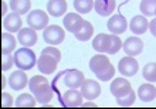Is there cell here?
I'll use <instances>...</instances> for the list:
<instances>
[{
  "mask_svg": "<svg viewBox=\"0 0 156 109\" xmlns=\"http://www.w3.org/2000/svg\"><path fill=\"white\" fill-rule=\"evenodd\" d=\"M30 91L34 93V97L40 104H47L53 98V88L50 85L48 79L43 75H34L29 81Z\"/></svg>",
  "mask_w": 156,
  "mask_h": 109,
  "instance_id": "obj_1",
  "label": "cell"
},
{
  "mask_svg": "<svg viewBox=\"0 0 156 109\" xmlns=\"http://www.w3.org/2000/svg\"><path fill=\"white\" fill-rule=\"evenodd\" d=\"M13 57H14V64H16V67L23 69V71L31 69L34 65L37 64L36 54H34L33 50H30V47H23V48L17 50Z\"/></svg>",
  "mask_w": 156,
  "mask_h": 109,
  "instance_id": "obj_2",
  "label": "cell"
},
{
  "mask_svg": "<svg viewBox=\"0 0 156 109\" xmlns=\"http://www.w3.org/2000/svg\"><path fill=\"white\" fill-rule=\"evenodd\" d=\"M43 37H44V41L50 45H58L64 41V30L60 26H48V27L44 28V33H43Z\"/></svg>",
  "mask_w": 156,
  "mask_h": 109,
  "instance_id": "obj_3",
  "label": "cell"
},
{
  "mask_svg": "<svg viewBox=\"0 0 156 109\" xmlns=\"http://www.w3.org/2000/svg\"><path fill=\"white\" fill-rule=\"evenodd\" d=\"M27 23L34 30H43L48 24V16L43 10H33L27 16Z\"/></svg>",
  "mask_w": 156,
  "mask_h": 109,
  "instance_id": "obj_4",
  "label": "cell"
},
{
  "mask_svg": "<svg viewBox=\"0 0 156 109\" xmlns=\"http://www.w3.org/2000/svg\"><path fill=\"white\" fill-rule=\"evenodd\" d=\"M81 93L85 99L94 101V99H97V98L99 97V93H101V86H99V84L97 81H94V79H85L81 85Z\"/></svg>",
  "mask_w": 156,
  "mask_h": 109,
  "instance_id": "obj_5",
  "label": "cell"
},
{
  "mask_svg": "<svg viewBox=\"0 0 156 109\" xmlns=\"http://www.w3.org/2000/svg\"><path fill=\"white\" fill-rule=\"evenodd\" d=\"M62 23H64V27H66L67 31L75 34V33H78L82 28L85 20L80 14H77V13H67Z\"/></svg>",
  "mask_w": 156,
  "mask_h": 109,
  "instance_id": "obj_6",
  "label": "cell"
},
{
  "mask_svg": "<svg viewBox=\"0 0 156 109\" xmlns=\"http://www.w3.org/2000/svg\"><path fill=\"white\" fill-rule=\"evenodd\" d=\"M138 68H139L138 61H136L133 57H129V55L122 58L118 64L119 72L122 74L123 77H132V75H135V74L138 72Z\"/></svg>",
  "mask_w": 156,
  "mask_h": 109,
  "instance_id": "obj_7",
  "label": "cell"
},
{
  "mask_svg": "<svg viewBox=\"0 0 156 109\" xmlns=\"http://www.w3.org/2000/svg\"><path fill=\"white\" fill-rule=\"evenodd\" d=\"M57 62L58 61L54 57L47 55V54H41V57L37 60V68L40 69L41 74L50 75V74H54V71L57 69Z\"/></svg>",
  "mask_w": 156,
  "mask_h": 109,
  "instance_id": "obj_8",
  "label": "cell"
},
{
  "mask_svg": "<svg viewBox=\"0 0 156 109\" xmlns=\"http://www.w3.org/2000/svg\"><path fill=\"white\" fill-rule=\"evenodd\" d=\"M122 47H123V51L126 53V55L136 57L142 53V50H144V41L140 40L139 37H129L122 44Z\"/></svg>",
  "mask_w": 156,
  "mask_h": 109,
  "instance_id": "obj_9",
  "label": "cell"
},
{
  "mask_svg": "<svg viewBox=\"0 0 156 109\" xmlns=\"http://www.w3.org/2000/svg\"><path fill=\"white\" fill-rule=\"evenodd\" d=\"M85 81V78H84V74L81 71H78V69H70V71H67L64 74V85L68 86V88H80L82 85V82Z\"/></svg>",
  "mask_w": 156,
  "mask_h": 109,
  "instance_id": "obj_10",
  "label": "cell"
},
{
  "mask_svg": "<svg viewBox=\"0 0 156 109\" xmlns=\"http://www.w3.org/2000/svg\"><path fill=\"white\" fill-rule=\"evenodd\" d=\"M82 93L81 91H77L75 88H70V91H66L62 93V104L68 108H77L82 105Z\"/></svg>",
  "mask_w": 156,
  "mask_h": 109,
  "instance_id": "obj_11",
  "label": "cell"
},
{
  "mask_svg": "<svg viewBox=\"0 0 156 109\" xmlns=\"http://www.w3.org/2000/svg\"><path fill=\"white\" fill-rule=\"evenodd\" d=\"M109 65H111L109 58L105 57L104 54H97V55H94L90 60V68H91V71H92L95 75L104 72L105 69L109 68Z\"/></svg>",
  "mask_w": 156,
  "mask_h": 109,
  "instance_id": "obj_12",
  "label": "cell"
},
{
  "mask_svg": "<svg viewBox=\"0 0 156 109\" xmlns=\"http://www.w3.org/2000/svg\"><path fill=\"white\" fill-rule=\"evenodd\" d=\"M107 27L112 34H122L128 27V21L122 14H115V16H112L108 20Z\"/></svg>",
  "mask_w": 156,
  "mask_h": 109,
  "instance_id": "obj_13",
  "label": "cell"
},
{
  "mask_svg": "<svg viewBox=\"0 0 156 109\" xmlns=\"http://www.w3.org/2000/svg\"><path fill=\"white\" fill-rule=\"evenodd\" d=\"M21 14L19 13L13 12L7 16H4V20H3V27L7 30L9 33H19L21 30V24H23V21H21Z\"/></svg>",
  "mask_w": 156,
  "mask_h": 109,
  "instance_id": "obj_14",
  "label": "cell"
},
{
  "mask_svg": "<svg viewBox=\"0 0 156 109\" xmlns=\"http://www.w3.org/2000/svg\"><path fill=\"white\" fill-rule=\"evenodd\" d=\"M111 44H112V34H98L92 40V47H94L95 51L98 53H108L109 48H111Z\"/></svg>",
  "mask_w": 156,
  "mask_h": 109,
  "instance_id": "obj_15",
  "label": "cell"
},
{
  "mask_svg": "<svg viewBox=\"0 0 156 109\" xmlns=\"http://www.w3.org/2000/svg\"><path fill=\"white\" fill-rule=\"evenodd\" d=\"M131 84L128 79H123V78H116L114 79L111 84V93L115 98H121L123 95H126L129 91H131Z\"/></svg>",
  "mask_w": 156,
  "mask_h": 109,
  "instance_id": "obj_16",
  "label": "cell"
},
{
  "mask_svg": "<svg viewBox=\"0 0 156 109\" xmlns=\"http://www.w3.org/2000/svg\"><path fill=\"white\" fill-rule=\"evenodd\" d=\"M17 40L21 45L24 47H31L37 43V34H36V30L31 27L29 28H21L19 31V36H17Z\"/></svg>",
  "mask_w": 156,
  "mask_h": 109,
  "instance_id": "obj_17",
  "label": "cell"
},
{
  "mask_svg": "<svg viewBox=\"0 0 156 109\" xmlns=\"http://www.w3.org/2000/svg\"><path fill=\"white\" fill-rule=\"evenodd\" d=\"M27 82H29V78H27V75H26V72L23 69H19V71L12 72L10 78H9V85H10L14 91L23 89L26 85H27Z\"/></svg>",
  "mask_w": 156,
  "mask_h": 109,
  "instance_id": "obj_18",
  "label": "cell"
},
{
  "mask_svg": "<svg viewBox=\"0 0 156 109\" xmlns=\"http://www.w3.org/2000/svg\"><path fill=\"white\" fill-rule=\"evenodd\" d=\"M115 0H95L94 9L99 16H111V13L115 10Z\"/></svg>",
  "mask_w": 156,
  "mask_h": 109,
  "instance_id": "obj_19",
  "label": "cell"
},
{
  "mask_svg": "<svg viewBox=\"0 0 156 109\" xmlns=\"http://www.w3.org/2000/svg\"><path fill=\"white\" fill-rule=\"evenodd\" d=\"M129 28L133 34H144L149 28V21L146 20V17L144 14L140 16H135L129 23Z\"/></svg>",
  "mask_w": 156,
  "mask_h": 109,
  "instance_id": "obj_20",
  "label": "cell"
},
{
  "mask_svg": "<svg viewBox=\"0 0 156 109\" xmlns=\"http://www.w3.org/2000/svg\"><path fill=\"white\" fill-rule=\"evenodd\" d=\"M47 12L53 17H60L67 12V0H50L47 3Z\"/></svg>",
  "mask_w": 156,
  "mask_h": 109,
  "instance_id": "obj_21",
  "label": "cell"
},
{
  "mask_svg": "<svg viewBox=\"0 0 156 109\" xmlns=\"http://www.w3.org/2000/svg\"><path fill=\"white\" fill-rule=\"evenodd\" d=\"M138 95L142 102H151L156 98V88L152 84H144L138 89Z\"/></svg>",
  "mask_w": 156,
  "mask_h": 109,
  "instance_id": "obj_22",
  "label": "cell"
},
{
  "mask_svg": "<svg viewBox=\"0 0 156 109\" xmlns=\"http://www.w3.org/2000/svg\"><path fill=\"white\" fill-rule=\"evenodd\" d=\"M16 48V38L9 34V33H3L2 34V53L3 54H10Z\"/></svg>",
  "mask_w": 156,
  "mask_h": 109,
  "instance_id": "obj_23",
  "label": "cell"
},
{
  "mask_svg": "<svg viewBox=\"0 0 156 109\" xmlns=\"http://www.w3.org/2000/svg\"><path fill=\"white\" fill-rule=\"evenodd\" d=\"M31 2L30 0H10V9L19 14H26L30 12Z\"/></svg>",
  "mask_w": 156,
  "mask_h": 109,
  "instance_id": "obj_24",
  "label": "cell"
},
{
  "mask_svg": "<svg viewBox=\"0 0 156 109\" xmlns=\"http://www.w3.org/2000/svg\"><path fill=\"white\" fill-rule=\"evenodd\" d=\"M36 101H37L36 97H31L30 93H21L14 102V106H17V108H33V106H36Z\"/></svg>",
  "mask_w": 156,
  "mask_h": 109,
  "instance_id": "obj_25",
  "label": "cell"
},
{
  "mask_svg": "<svg viewBox=\"0 0 156 109\" xmlns=\"http://www.w3.org/2000/svg\"><path fill=\"white\" fill-rule=\"evenodd\" d=\"M92 34H94V27H92V24H91L90 21H85L84 26H82V28L78 33H75L74 36H75V38L80 41H88L91 37H92Z\"/></svg>",
  "mask_w": 156,
  "mask_h": 109,
  "instance_id": "obj_26",
  "label": "cell"
},
{
  "mask_svg": "<svg viewBox=\"0 0 156 109\" xmlns=\"http://www.w3.org/2000/svg\"><path fill=\"white\" fill-rule=\"evenodd\" d=\"M139 9H140V13H142L145 17L153 16V14H155V10H156V0H142Z\"/></svg>",
  "mask_w": 156,
  "mask_h": 109,
  "instance_id": "obj_27",
  "label": "cell"
},
{
  "mask_svg": "<svg viewBox=\"0 0 156 109\" xmlns=\"http://www.w3.org/2000/svg\"><path fill=\"white\" fill-rule=\"evenodd\" d=\"M92 7H94V0H74V9L81 14L90 13Z\"/></svg>",
  "mask_w": 156,
  "mask_h": 109,
  "instance_id": "obj_28",
  "label": "cell"
},
{
  "mask_svg": "<svg viewBox=\"0 0 156 109\" xmlns=\"http://www.w3.org/2000/svg\"><path fill=\"white\" fill-rule=\"evenodd\" d=\"M144 78L149 82H156V62H149L145 65Z\"/></svg>",
  "mask_w": 156,
  "mask_h": 109,
  "instance_id": "obj_29",
  "label": "cell"
},
{
  "mask_svg": "<svg viewBox=\"0 0 156 109\" xmlns=\"http://www.w3.org/2000/svg\"><path fill=\"white\" fill-rule=\"evenodd\" d=\"M135 98H136L135 92L131 89L126 95H123V97H121V98H116V104H118L119 106H132L133 102H135Z\"/></svg>",
  "mask_w": 156,
  "mask_h": 109,
  "instance_id": "obj_30",
  "label": "cell"
},
{
  "mask_svg": "<svg viewBox=\"0 0 156 109\" xmlns=\"http://www.w3.org/2000/svg\"><path fill=\"white\" fill-rule=\"evenodd\" d=\"M14 64V57H12L10 54H3L2 55V69L3 71H7L10 69Z\"/></svg>",
  "mask_w": 156,
  "mask_h": 109,
  "instance_id": "obj_31",
  "label": "cell"
},
{
  "mask_svg": "<svg viewBox=\"0 0 156 109\" xmlns=\"http://www.w3.org/2000/svg\"><path fill=\"white\" fill-rule=\"evenodd\" d=\"M114 75H115V68H114V67H112V64H111V65H109V68L105 69L104 72L98 74V75H97V78H98V79H101V81H109Z\"/></svg>",
  "mask_w": 156,
  "mask_h": 109,
  "instance_id": "obj_32",
  "label": "cell"
},
{
  "mask_svg": "<svg viewBox=\"0 0 156 109\" xmlns=\"http://www.w3.org/2000/svg\"><path fill=\"white\" fill-rule=\"evenodd\" d=\"M41 54H47V55H51V57H54L57 61H60L61 60V53L58 51L55 47H45L44 50H43V53Z\"/></svg>",
  "mask_w": 156,
  "mask_h": 109,
  "instance_id": "obj_33",
  "label": "cell"
},
{
  "mask_svg": "<svg viewBox=\"0 0 156 109\" xmlns=\"http://www.w3.org/2000/svg\"><path fill=\"white\" fill-rule=\"evenodd\" d=\"M2 102H3L2 105H3L4 108H7V106L10 108L12 105H14V102H13L12 95H9L7 92H3V93H2Z\"/></svg>",
  "mask_w": 156,
  "mask_h": 109,
  "instance_id": "obj_34",
  "label": "cell"
},
{
  "mask_svg": "<svg viewBox=\"0 0 156 109\" xmlns=\"http://www.w3.org/2000/svg\"><path fill=\"white\" fill-rule=\"evenodd\" d=\"M149 30H151V33L156 37V19L152 21H149Z\"/></svg>",
  "mask_w": 156,
  "mask_h": 109,
  "instance_id": "obj_35",
  "label": "cell"
},
{
  "mask_svg": "<svg viewBox=\"0 0 156 109\" xmlns=\"http://www.w3.org/2000/svg\"><path fill=\"white\" fill-rule=\"evenodd\" d=\"M3 14H6V4L3 3Z\"/></svg>",
  "mask_w": 156,
  "mask_h": 109,
  "instance_id": "obj_36",
  "label": "cell"
},
{
  "mask_svg": "<svg viewBox=\"0 0 156 109\" xmlns=\"http://www.w3.org/2000/svg\"><path fill=\"white\" fill-rule=\"evenodd\" d=\"M155 14H156V10H155Z\"/></svg>",
  "mask_w": 156,
  "mask_h": 109,
  "instance_id": "obj_37",
  "label": "cell"
}]
</instances>
